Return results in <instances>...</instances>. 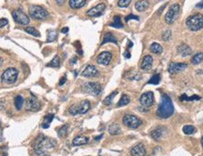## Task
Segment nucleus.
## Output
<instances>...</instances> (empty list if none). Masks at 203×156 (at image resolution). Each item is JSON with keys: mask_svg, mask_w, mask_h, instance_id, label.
<instances>
[{"mask_svg": "<svg viewBox=\"0 0 203 156\" xmlns=\"http://www.w3.org/2000/svg\"><path fill=\"white\" fill-rule=\"evenodd\" d=\"M174 113V107L170 97L167 95H163L160 104L156 109V115L161 119H168Z\"/></svg>", "mask_w": 203, "mask_h": 156, "instance_id": "obj_1", "label": "nucleus"}, {"mask_svg": "<svg viewBox=\"0 0 203 156\" xmlns=\"http://www.w3.org/2000/svg\"><path fill=\"white\" fill-rule=\"evenodd\" d=\"M55 143L56 142L54 140L49 139L43 135H39V137H38L36 139V144L33 147L35 149L36 154H38V156H43L45 155V149L54 147Z\"/></svg>", "mask_w": 203, "mask_h": 156, "instance_id": "obj_2", "label": "nucleus"}, {"mask_svg": "<svg viewBox=\"0 0 203 156\" xmlns=\"http://www.w3.org/2000/svg\"><path fill=\"white\" fill-rule=\"evenodd\" d=\"M186 26L192 31H198L203 28V15L200 13L194 14L187 18Z\"/></svg>", "mask_w": 203, "mask_h": 156, "instance_id": "obj_3", "label": "nucleus"}, {"mask_svg": "<svg viewBox=\"0 0 203 156\" xmlns=\"http://www.w3.org/2000/svg\"><path fill=\"white\" fill-rule=\"evenodd\" d=\"M82 91L85 94L98 96L101 94L102 89H101V86L98 82L90 81V82H85L82 86Z\"/></svg>", "mask_w": 203, "mask_h": 156, "instance_id": "obj_4", "label": "nucleus"}, {"mask_svg": "<svg viewBox=\"0 0 203 156\" xmlns=\"http://www.w3.org/2000/svg\"><path fill=\"white\" fill-rule=\"evenodd\" d=\"M29 10V14L31 16V18L35 19V20H44L48 17V12L47 10L43 9L42 7L40 6H38V5H31L28 9Z\"/></svg>", "mask_w": 203, "mask_h": 156, "instance_id": "obj_5", "label": "nucleus"}, {"mask_svg": "<svg viewBox=\"0 0 203 156\" xmlns=\"http://www.w3.org/2000/svg\"><path fill=\"white\" fill-rule=\"evenodd\" d=\"M18 75L19 72L16 68H7L1 76V81L5 84H12L17 80Z\"/></svg>", "mask_w": 203, "mask_h": 156, "instance_id": "obj_6", "label": "nucleus"}, {"mask_svg": "<svg viewBox=\"0 0 203 156\" xmlns=\"http://www.w3.org/2000/svg\"><path fill=\"white\" fill-rule=\"evenodd\" d=\"M90 109V102L87 100L82 101L79 105H74L70 107L69 109V113L72 116H76L78 114H84Z\"/></svg>", "mask_w": 203, "mask_h": 156, "instance_id": "obj_7", "label": "nucleus"}, {"mask_svg": "<svg viewBox=\"0 0 203 156\" xmlns=\"http://www.w3.org/2000/svg\"><path fill=\"white\" fill-rule=\"evenodd\" d=\"M180 13V5L179 4H173L169 7V10L167 11L165 15V21L168 25H171L177 20Z\"/></svg>", "mask_w": 203, "mask_h": 156, "instance_id": "obj_8", "label": "nucleus"}, {"mask_svg": "<svg viewBox=\"0 0 203 156\" xmlns=\"http://www.w3.org/2000/svg\"><path fill=\"white\" fill-rule=\"evenodd\" d=\"M123 123L131 129H136L142 124V121L135 115L125 114L123 118Z\"/></svg>", "mask_w": 203, "mask_h": 156, "instance_id": "obj_9", "label": "nucleus"}, {"mask_svg": "<svg viewBox=\"0 0 203 156\" xmlns=\"http://www.w3.org/2000/svg\"><path fill=\"white\" fill-rule=\"evenodd\" d=\"M12 17H13V20L19 25H29V21H30L29 17L22 10H13L12 11Z\"/></svg>", "mask_w": 203, "mask_h": 156, "instance_id": "obj_10", "label": "nucleus"}, {"mask_svg": "<svg viewBox=\"0 0 203 156\" xmlns=\"http://www.w3.org/2000/svg\"><path fill=\"white\" fill-rule=\"evenodd\" d=\"M140 102L143 107H150L151 106H153V104L154 102L153 93V92H146V93L142 94L140 98Z\"/></svg>", "mask_w": 203, "mask_h": 156, "instance_id": "obj_11", "label": "nucleus"}, {"mask_svg": "<svg viewBox=\"0 0 203 156\" xmlns=\"http://www.w3.org/2000/svg\"><path fill=\"white\" fill-rule=\"evenodd\" d=\"M26 107L30 111H38L40 109L41 105H40L39 101H38L37 97L33 94H31V97L27 98V100L26 102Z\"/></svg>", "mask_w": 203, "mask_h": 156, "instance_id": "obj_12", "label": "nucleus"}, {"mask_svg": "<svg viewBox=\"0 0 203 156\" xmlns=\"http://www.w3.org/2000/svg\"><path fill=\"white\" fill-rule=\"evenodd\" d=\"M187 64L185 63H170L169 65V72L170 74H177L185 70Z\"/></svg>", "mask_w": 203, "mask_h": 156, "instance_id": "obj_13", "label": "nucleus"}, {"mask_svg": "<svg viewBox=\"0 0 203 156\" xmlns=\"http://www.w3.org/2000/svg\"><path fill=\"white\" fill-rule=\"evenodd\" d=\"M105 8H106V5H105L104 3H99V4H98L96 7H94V8H92V9H90V10L87 11L86 14H87L88 16H90V17H98V16H100V15L103 13Z\"/></svg>", "mask_w": 203, "mask_h": 156, "instance_id": "obj_14", "label": "nucleus"}, {"mask_svg": "<svg viewBox=\"0 0 203 156\" xmlns=\"http://www.w3.org/2000/svg\"><path fill=\"white\" fill-rule=\"evenodd\" d=\"M165 133H166V128L163 127V126H158V127H156L155 129H153L151 132V137L153 140L159 141L164 137Z\"/></svg>", "mask_w": 203, "mask_h": 156, "instance_id": "obj_15", "label": "nucleus"}, {"mask_svg": "<svg viewBox=\"0 0 203 156\" xmlns=\"http://www.w3.org/2000/svg\"><path fill=\"white\" fill-rule=\"evenodd\" d=\"M111 58H112V55L109 52H103L101 53L98 58H97V62L98 64H102V65H108L109 64V62L111 61Z\"/></svg>", "mask_w": 203, "mask_h": 156, "instance_id": "obj_16", "label": "nucleus"}, {"mask_svg": "<svg viewBox=\"0 0 203 156\" xmlns=\"http://www.w3.org/2000/svg\"><path fill=\"white\" fill-rule=\"evenodd\" d=\"M130 154H131V156H145L146 150H145L144 146L141 143H140V144H137L131 148Z\"/></svg>", "mask_w": 203, "mask_h": 156, "instance_id": "obj_17", "label": "nucleus"}, {"mask_svg": "<svg viewBox=\"0 0 203 156\" xmlns=\"http://www.w3.org/2000/svg\"><path fill=\"white\" fill-rule=\"evenodd\" d=\"M98 75V71L97 69V68L93 64H89L87 65L85 69L82 71V76L83 77H87V78H91V77H96Z\"/></svg>", "mask_w": 203, "mask_h": 156, "instance_id": "obj_18", "label": "nucleus"}, {"mask_svg": "<svg viewBox=\"0 0 203 156\" xmlns=\"http://www.w3.org/2000/svg\"><path fill=\"white\" fill-rule=\"evenodd\" d=\"M177 51H178V53L180 55H182L183 57L189 56L192 53V49L185 43L181 44V45H179L178 48H177Z\"/></svg>", "mask_w": 203, "mask_h": 156, "instance_id": "obj_19", "label": "nucleus"}, {"mask_svg": "<svg viewBox=\"0 0 203 156\" xmlns=\"http://www.w3.org/2000/svg\"><path fill=\"white\" fill-rule=\"evenodd\" d=\"M153 57L151 55H145L144 58L141 61V68L142 70H149L153 65Z\"/></svg>", "mask_w": 203, "mask_h": 156, "instance_id": "obj_20", "label": "nucleus"}, {"mask_svg": "<svg viewBox=\"0 0 203 156\" xmlns=\"http://www.w3.org/2000/svg\"><path fill=\"white\" fill-rule=\"evenodd\" d=\"M148 8H149V2L147 0H140V1L136 2V4H135V9L140 12L145 11Z\"/></svg>", "mask_w": 203, "mask_h": 156, "instance_id": "obj_21", "label": "nucleus"}, {"mask_svg": "<svg viewBox=\"0 0 203 156\" xmlns=\"http://www.w3.org/2000/svg\"><path fill=\"white\" fill-rule=\"evenodd\" d=\"M86 3V0H70V7L73 10L82 8Z\"/></svg>", "mask_w": 203, "mask_h": 156, "instance_id": "obj_22", "label": "nucleus"}, {"mask_svg": "<svg viewBox=\"0 0 203 156\" xmlns=\"http://www.w3.org/2000/svg\"><path fill=\"white\" fill-rule=\"evenodd\" d=\"M121 132H122V130H121V127L118 123H111L109 126V133L112 136L119 135V134H121Z\"/></svg>", "mask_w": 203, "mask_h": 156, "instance_id": "obj_23", "label": "nucleus"}, {"mask_svg": "<svg viewBox=\"0 0 203 156\" xmlns=\"http://www.w3.org/2000/svg\"><path fill=\"white\" fill-rule=\"evenodd\" d=\"M108 42H112V43H114V44L118 43L116 37L113 35H112L111 33H106L105 34V36L103 37V41L101 42V45H104V44H106Z\"/></svg>", "mask_w": 203, "mask_h": 156, "instance_id": "obj_24", "label": "nucleus"}, {"mask_svg": "<svg viewBox=\"0 0 203 156\" xmlns=\"http://www.w3.org/2000/svg\"><path fill=\"white\" fill-rule=\"evenodd\" d=\"M89 141V138H86V137H76L73 141H72V144L74 146H82V145H84V144H87Z\"/></svg>", "mask_w": 203, "mask_h": 156, "instance_id": "obj_25", "label": "nucleus"}, {"mask_svg": "<svg viewBox=\"0 0 203 156\" xmlns=\"http://www.w3.org/2000/svg\"><path fill=\"white\" fill-rule=\"evenodd\" d=\"M150 51L154 54H160L163 52V48L158 43H153L150 46Z\"/></svg>", "mask_w": 203, "mask_h": 156, "instance_id": "obj_26", "label": "nucleus"}, {"mask_svg": "<svg viewBox=\"0 0 203 156\" xmlns=\"http://www.w3.org/2000/svg\"><path fill=\"white\" fill-rule=\"evenodd\" d=\"M54 118V114H48L44 117V120H43V123H42V128L44 129H47L49 126H50V123L53 122Z\"/></svg>", "mask_w": 203, "mask_h": 156, "instance_id": "obj_27", "label": "nucleus"}, {"mask_svg": "<svg viewBox=\"0 0 203 156\" xmlns=\"http://www.w3.org/2000/svg\"><path fill=\"white\" fill-rule=\"evenodd\" d=\"M109 26L115 27V28H122V27H124V26H123V24H122V21H121V17L118 16V15L114 16V17H113V23L109 24Z\"/></svg>", "mask_w": 203, "mask_h": 156, "instance_id": "obj_28", "label": "nucleus"}, {"mask_svg": "<svg viewBox=\"0 0 203 156\" xmlns=\"http://www.w3.org/2000/svg\"><path fill=\"white\" fill-rule=\"evenodd\" d=\"M202 61H203V53H198L191 58V63L193 64H198Z\"/></svg>", "mask_w": 203, "mask_h": 156, "instance_id": "obj_29", "label": "nucleus"}, {"mask_svg": "<svg viewBox=\"0 0 203 156\" xmlns=\"http://www.w3.org/2000/svg\"><path fill=\"white\" fill-rule=\"evenodd\" d=\"M129 102H130L129 96H128L127 95H125V94H124V95L121 96V98H120V100H119V102H118V104H117V107L126 106L127 104H129Z\"/></svg>", "mask_w": 203, "mask_h": 156, "instance_id": "obj_30", "label": "nucleus"}, {"mask_svg": "<svg viewBox=\"0 0 203 156\" xmlns=\"http://www.w3.org/2000/svg\"><path fill=\"white\" fill-rule=\"evenodd\" d=\"M25 31H26L27 34L32 35V36H34V37H40L39 32H38L35 27H33V26H26V27L25 28Z\"/></svg>", "mask_w": 203, "mask_h": 156, "instance_id": "obj_31", "label": "nucleus"}, {"mask_svg": "<svg viewBox=\"0 0 203 156\" xmlns=\"http://www.w3.org/2000/svg\"><path fill=\"white\" fill-rule=\"evenodd\" d=\"M22 104H24V98H22L21 96H17L14 99V106H15L16 109L20 110L22 107Z\"/></svg>", "mask_w": 203, "mask_h": 156, "instance_id": "obj_32", "label": "nucleus"}, {"mask_svg": "<svg viewBox=\"0 0 203 156\" xmlns=\"http://www.w3.org/2000/svg\"><path fill=\"white\" fill-rule=\"evenodd\" d=\"M118 94V92L117 91H115V92H112L109 96H108L105 99H104V101H103V103L105 104V105H107V106H109V105H110L111 103H112V100H113V98L116 96V95Z\"/></svg>", "mask_w": 203, "mask_h": 156, "instance_id": "obj_33", "label": "nucleus"}, {"mask_svg": "<svg viewBox=\"0 0 203 156\" xmlns=\"http://www.w3.org/2000/svg\"><path fill=\"white\" fill-rule=\"evenodd\" d=\"M57 37V32L55 30H50L48 31V36H47V42H53L56 39Z\"/></svg>", "mask_w": 203, "mask_h": 156, "instance_id": "obj_34", "label": "nucleus"}, {"mask_svg": "<svg viewBox=\"0 0 203 156\" xmlns=\"http://www.w3.org/2000/svg\"><path fill=\"white\" fill-rule=\"evenodd\" d=\"M60 65V58L58 55H55L54 59L48 64V66H52V68H59Z\"/></svg>", "mask_w": 203, "mask_h": 156, "instance_id": "obj_35", "label": "nucleus"}, {"mask_svg": "<svg viewBox=\"0 0 203 156\" xmlns=\"http://www.w3.org/2000/svg\"><path fill=\"white\" fill-rule=\"evenodd\" d=\"M183 131L185 135H193L196 132V128L192 125H185L183 128Z\"/></svg>", "mask_w": 203, "mask_h": 156, "instance_id": "obj_36", "label": "nucleus"}, {"mask_svg": "<svg viewBox=\"0 0 203 156\" xmlns=\"http://www.w3.org/2000/svg\"><path fill=\"white\" fill-rule=\"evenodd\" d=\"M67 129H69V126L67 125H63L58 129V136L60 138H64L67 135Z\"/></svg>", "mask_w": 203, "mask_h": 156, "instance_id": "obj_37", "label": "nucleus"}, {"mask_svg": "<svg viewBox=\"0 0 203 156\" xmlns=\"http://www.w3.org/2000/svg\"><path fill=\"white\" fill-rule=\"evenodd\" d=\"M160 75L159 74H154L150 80H149V81H148V83L149 84H154V85H156V84H158L159 82H160Z\"/></svg>", "mask_w": 203, "mask_h": 156, "instance_id": "obj_38", "label": "nucleus"}, {"mask_svg": "<svg viewBox=\"0 0 203 156\" xmlns=\"http://www.w3.org/2000/svg\"><path fill=\"white\" fill-rule=\"evenodd\" d=\"M199 99H200V96H193L191 97H188L185 94H184L181 97H180V100L181 101H194V100H199Z\"/></svg>", "mask_w": 203, "mask_h": 156, "instance_id": "obj_39", "label": "nucleus"}, {"mask_svg": "<svg viewBox=\"0 0 203 156\" xmlns=\"http://www.w3.org/2000/svg\"><path fill=\"white\" fill-rule=\"evenodd\" d=\"M132 0H119L118 1V7L120 8H126L129 6Z\"/></svg>", "mask_w": 203, "mask_h": 156, "instance_id": "obj_40", "label": "nucleus"}, {"mask_svg": "<svg viewBox=\"0 0 203 156\" xmlns=\"http://www.w3.org/2000/svg\"><path fill=\"white\" fill-rule=\"evenodd\" d=\"M171 37V31L170 30H167L166 32H164L163 36H162V39L164 41H169Z\"/></svg>", "mask_w": 203, "mask_h": 156, "instance_id": "obj_41", "label": "nucleus"}, {"mask_svg": "<svg viewBox=\"0 0 203 156\" xmlns=\"http://www.w3.org/2000/svg\"><path fill=\"white\" fill-rule=\"evenodd\" d=\"M129 20H137V21H139L140 18L138 16H136V15H134V14H130V15L125 17V21H128Z\"/></svg>", "mask_w": 203, "mask_h": 156, "instance_id": "obj_42", "label": "nucleus"}, {"mask_svg": "<svg viewBox=\"0 0 203 156\" xmlns=\"http://www.w3.org/2000/svg\"><path fill=\"white\" fill-rule=\"evenodd\" d=\"M8 25V20L5 19V18H2L0 20V27H4Z\"/></svg>", "mask_w": 203, "mask_h": 156, "instance_id": "obj_43", "label": "nucleus"}, {"mask_svg": "<svg viewBox=\"0 0 203 156\" xmlns=\"http://www.w3.org/2000/svg\"><path fill=\"white\" fill-rule=\"evenodd\" d=\"M66 81V76L62 77V78H61V80H60V81H59V85H60V86L64 85Z\"/></svg>", "mask_w": 203, "mask_h": 156, "instance_id": "obj_44", "label": "nucleus"}, {"mask_svg": "<svg viewBox=\"0 0 203 156\" xmlns=\"http://www.w3.org/2000/svg\"><path fill=\"white\" fill-rule=\"evenodd\" d=\"M197 8H198V9H203V0H201V1L197 5Z\"/></svg>", "mask_w": 203, "mask_h": 156, "instance_id": "obj_45", "label": "nucleus"}, {"mask_svg": "<svg viewBox=\"0 0 203 156\" xmlns=\"http://www.w3.org/2000/svg\"><path fill=\"white\" fill-rule=\"evenodd\" d=\"M55 1L58 5H63L66 2V0H55Z\"/></svg>", "mask_w": 203, "mask_h": 156, "instance_id": "obj_46", "label": "nucleus"}, {"mask_svg": "<svg viewBox=\"0 0 203 156\" xmlns=\"http://www.w3.org/2000/svg\"><path fill=\"white\" fill-rule=\"evenodd\" d=\"M61 32L64 33V34H66V33L69 32V28H67V27H65V28H63V29L61 30Z\"/></svg>", "mask_w": 203, "mask_h": 156, "instance_id": "obj_47", "label": "nucleus"}, {"mask_svg": "<svg viewBox=\"0 0 203 156\" xmlns=\"http://www.w3.org/2000/svg\"><path fill=\"white\" fill-rule=\"evenodd\" d=\"M76 62H77V59H76V58H72V59L70 60V64H74Z\"/></svg>", "mask_w": 203, "mask_h": 156, "instance_id": "obj_48", "label": "nucleus"}, {"mask_svg": "<svg viewBox=\"0 0 203 156\" xmlns=\"http://www.w3.org/2000/svg\"><path fill=\"white\" fill-rule=\"evenodd\" d=\"M125 58H130V53H127V52H125Z\"/></svg>", "mask_w": 203, "mask_h": 156, "instance_id": "obj_49", "label": "nucleus"}, {"mask_svg": "<svg viewBox=\"0 0 203 156\" xmlns=\"http://www.w3.org/2000/svg\"><path fill=\"white\" fill-rule=\"evenodd\" d=\"M102 137H103V135H100V136H98V137H96V138H95V140L98 141V140H99Z\"/></svg>", "mask_w": 203, "mask_h": 156, "instance_id": "obj_50", "label": "nucleus"}, {"mask_svg": "<svg viewBox=\"0 0 203 156\" xmlns=\"http://www.w3.org/2000/svg\"><path fill=\"white\" fill-rule=\"evenodd\" d=\"M2 64H3V59H2L1 57H0V66L2 65Z\"/></svg>", "mask_w": 203, "mask_h": 156, "instance_id": "obj_51", "label": "nucleus"}, {"mask_svg": "<svg viewBox=\"0 0 203 156\" xmlns=\"http://www.w3.org/2000/svg\"><path fill=\"white\" fill-rule=\"evenodd\" d=\"M201 145H202V148H203V137H202V138H201Z\"/></svg>", "mask_w": 203, "mask_h": 156, "instance_id": "obj_52", "label": "nucleus"}, {"mask_svg": "<svg viewBox=\"0 0 203 156\" xmlns=\"http://www.w3.org/2000/svg\"><path fill=\"white\" fill-rule=\"evenodd\" d=\"M0 125H1V123H0Z\"/></svg>", "mask_w": 203, "mask_h": 156, "instance_id": "obj_53", "label": "nucleus"}, {"mask_svg": "<svg viewBox=\"0 0 203 156\" xmlns=\"http://www.w3.org/2000/svg\"><path fill=\"white\" fill-rule=\"evenodd\" d=\"M159 1H162V0H159Z\"/></svg>", "mask_w": 203, "mask_h": 156, "instance_id": "obj_54", "label": "nucleus"}, {"mask_svg": "<svg viewBox=\"0 0 203 156\" xmlns=\"http://www.w3.org/2000/svg\"><path fill=\"white\" fill-rule=\"evenodd\" d=\"M150 156H152V155H150Z\"/></svg>", "mask_w": 203, "mask_h": 156, "instance_id": "obj_55", "label": "nucleus"}]
</instances>
